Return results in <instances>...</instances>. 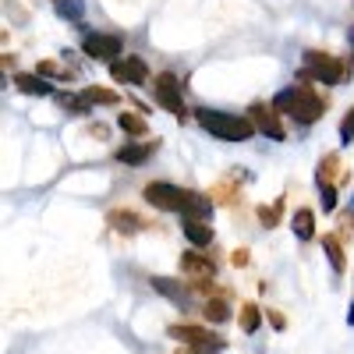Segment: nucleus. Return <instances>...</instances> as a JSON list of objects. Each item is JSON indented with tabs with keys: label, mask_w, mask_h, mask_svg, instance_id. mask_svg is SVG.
<instances>
[{
	"label": "nucleus",
	"mask_w": 354,
	"mask_h": 354,
	"mask_svg": "<svg viewBox=\"0 0 354 354\" xmlns=\"http://www.w3.org/2000/svg\"><path fill=\"white\" fill-rule=\"evenodd\" d=\"M273 110H277L273 103H252L248 113H252V124H255L262 135H270V138L280 142V138H287V135H283V124L277 121V113H273Z\"/></svg>",
	"instance_id": "423d86ee"
},
{
	"label": "nucleus",
	"mask_w": 354,
	"mask_h": 354,
	"mask_svg": "<svg viewBox=\"0 0 354 354\" xmlns=\"http://www.w3.org/2000/svg\"><path fill=\"white\" fill-rule=\"evenodd\" d=\"M298 78H305V82L319 78L326 85H340V82H347V68H344V61H337V57H326V53L312 50V53H305V71Z\"/></svg>",
	"instance_id": "7ed1b4c3"
},
{
	"label": "nucleus",
	"mask_w": 354,
	"mask_h": 354,
	"mask_svg": "<svg viewBox=\"0 0 354 354\" xmlns=\"http://www.w3.org/2000/svg\"><path fill=\"white\" fill-rule=\"evenodd\" d=\"M340 138H344V145L354 142V110L344 113V121H340Z\"/></svg>",
	"instance_id": "b1692460"
},
{
	"label": "nucleus",
	"mask_w": 354,
	"mask_h": 354,
	"mask_svg": "<svg viewBox=\"0 0 354 354\" xmlns=\"http://www.w3.org/2000/svg\"><path fill=\"white\" fill-rule=\"evenodd\" d=\"M241 330H245V333H255V330H259V305H245V312H241Z\"/></svg>",
	"instance_id": "5701e85b"
},
{
	"label": "nucleus",
	"mask_w": 354,
	"mask_h": 354,
	"mask_svg": "<svg viewBox=\"0 0 354 354\" xmlns=\"http://www.w3.org/2000/svg\"><path fill=\"white\" fill-rule=\"evenodd\" d=\"M277 213H280V202L273 205V209H259V216H262L266 227H277Z\"/></svg>",
	"instance_id": "a878e982"
},
{
	"label": "nucleus",
	"mask_w": 354,
	"mask_h": 354,
	"mask_svg": "<svg viewBox=\"0 0 354 354\" xmlns=\"http://www.w3.org/2000/svg\"><path fill=\"white\" fill-rule=\"evenodd\" d=\"M347 322H351V326H354V301H351V312H347Z\"/></svg>",
	"instance_id": "bb28decb"
},
{
	"label": "nucleus",
	"mask_w": 354,
	"mask_h": 354,
	"mask_svg": "<svg viewBox=\"0 0 354 354\" xmlns=\"http://www.w3.org/2000/svg\"><path fill=\"white\" fill-rule=\"evenodd\" d=\"M110 75L117 82H128V85H145V82H149V68H145L138 57H121V61H113Z\"/></svg>",
	"instance_id": "0eeeda50"
},
{
	"label": "nucleus",
	"mask_w": 354,
	"mask_h": 354,
	"mask_svg": "<svg viewBox=\"0 0 354 354\" xmlns=\"http://www.w3.org/2000/svg\"><path fill=\"white\" fill-rule=\"evenodd\" d=\"M15 85L21 88V93H28V96H46L50 93V85L43 78H36V75H15Z\"/></svg>",
	"instance_id": "f3484780"
},
{
	"label": "nucleus",
	"mask_w": 354,
	"mask_h": 354,
	"mask_svg": "<svg viewBox=\"0 0 354 354\" xmlns=\"http://www.w3.org/2000/svg\"><path fill=\"white\" fill-rule=\"evenodd\" d=\"M181 213H185V220H209V213H213V202L205 198V195H198V192H188V188H185Z\"/></svg>",
	"instance_id": "1a4fd4ad"
},
{
	"label": "nucleus",
	"mask_w": 354,
	"mask_h": 354,
	"mask_svg": "<svg viewBox=\"0 0 354 354\" xmlns=\"http://www.w3.org/2000/svg\"><path fill=\"white\" fill-rule=\"evenodd\" d=\"M170 337H174V340H185V344H192V347H205V344L220 347V340H216V337L202 333V330H195V326H174V330H170Z\"/></svg>",
	"instance_id": "9b49d317"
},
{
	"label": "nucleus",
	"mask_w": 354,
	"mask_h": 354,
	"mask_svg": "<svg viewBox=\"0 0 354 354\" xmlns=\"http://www.w3.org/2000/svg\"><path fill=\"white\" fill-rule=\"evenodd\" d=\"M106 220H110V227H113V230H124V234H138V230H142L138 216H135V213H128V209H113Z\"/></svg>",
	"instance_id": "2eb2a0df"
},
{
	"label": "nucleus",
	"mask_w": 354,
	"mask_h": 354,
	"mask_svg": "<svg viewBox=\"0 0 354 354\" xmlns=\"http://www.w3.org/2000/svg\"><path fill=\"white\" fill-rule=\"evenodd\" d=\"M322 248H326L333 270H337V273H344V252H340V241H337V238H322Z\"/></svg>",
	"instance_id": "6ab92c4d"
},
{
	"label": "nucleus",
	"mask_w": 354,
	"mask_h": 354,
	"mask_svg": "<svg viewBox=\"0 0 354 354\" xmlns=\"http://www.w3.org/2000/svg\"><path fill=\"white\" fill-rule=\"evenodd\" d=\"M153 287H156L160 294H167L170 301H177V305H188V290H185L181 283H174V280H167V277H153Z\"/></svg>",
	"instance_id": "4468645a"
},
{
	"label": "nucleus",
	"mask_w": 354,
	"mask_h": 354,
	"mask_svg": "<svg viewBox=\"0 0 354 354\" xmlns=\"http://www.w3.org/2000/svg\"><path fill=\"white\" fill-rule=\"evenodd\" d=\"M273 106H277L280 113H290L298 124H312V121H319L322 110H326V103H322L308 85H290V88H280L277 100H273Z\"/></svg>",
	"instance_id": "f257e3e1"
},
{
	"label": "nucleus",
	"mask_w": 354,
	"mask_h": 354,
	"mask_svg": "<svg viewBox=\"0 0 354 354\" xmlns=\"http://www.w3.org/2000/svg\"><path fill=\"white\" fill-rule=\"evenodd\" d=\"M319 192H322V209H326V213H330V209H333V205H337V188H333L330 181H322V188H319Z\"/></svg>",
	"instance_id": "393cba45"
},
{
	"label": "nucleus",
	"mask_w": 354,
	"mask_h": 354,
	"mask_svg": "<svg viewBox=\"0 0 354 354\" xmlns=\"http://www.w3.org/2000/svg\"><path fill=\"white\" fill-rule=\"evenodd\" d=\"M202 312H205V319H209V322H227V319H230V308H227V301H220V298L205 301Z\"/></svg>",
	"instance_id": "a211bd4d"
},
{
	"label": "nucleus",
	"mask_w": 354,
	"mask_h": 354,
	"mask_svg": "<svg viewBox=\"0 0 354 354\" xmlns=\"http://www.w3.org/2000/svg\"><path fill=\"white\" fill-rule=\"evenodd\" d=\"M153 149H156V145H128V149H121V153H117V160H121V163H128V167H142L145 160L153 156Z\"/></svg>",
	"instance_id": "dca6fc26"
},
{
	"label": "nucleus",
	"mask_w": 354,
	"mask_h": 354,
	"mask_svg": "<svg viewBox=\"0 0 354 354\" xmlns=\"http://www.w3.org/2000/svg\"><path fill=\"white\" fill-rule=\"evenodd\" d=\"M82 103H117V93H110V88H85L82 93Z\"/></svg>",
	"instance_id": "412c9836"
},
{
	"label": "nucleus",
	"mask_w": 354,
	"mask_h": 354,
	"mask_svg": "<svg viewBox=\"0 0 354 354\" xmlns=\"http://www.w3.org/2000/svg\"><path fill=\"white\" fill-rule=\"evenodd\" d=\"M198 124L223 142H245V138L255 135V124L245 121V117H234V113H223V110H205V106L198 110Z\"/></svg>",
	"instance_id": "f03ea898"
},
{
	"label": "nucleus",
	"mask_w": 354,
	"mask_h": 354,
	"mask_svg": "<svg viewBox=\"0 0 354 354\" xmlns=\"http://www.w3.org/2000/svg\"><path fill=\"white\" fill-rule=\"evenodd\" d=\"M181 198H185V188H174V185H167V181H153V185H145V202L156 205V209L181 213Z\"/></svg>",
	"instance_id": "20e7f679"
},
{
	"label": "nucleus",
	"mask_w": 354,
	"mask_h": 354,
	"mask_svg": "<svg viewBox=\"0 0 354 354\" xmlns=\"http://www.w3.org/2000/svg\"><path fill=\"white\" fill-rule=\"evenodd\" d=\"M290 227H294V234H298V241H312L315 238V216H312V209H298L294 220H290Z\"/></svg>",
	"instance_id": "ddd939ff"
},
{
	"label": "nucleus",
	"mask_w": 354,
	"mask_h": 354,
	"mask_svg": "<svg viewBox=\"0 0 354 354\" xmlns=\"http://www.w3.org/2000/svg\"><path fill=\"white\" fill-rule=\"evenodd\" d=\"M57 11H61V18H68V21H82V15H85L82 0H57Z\"/></svg>",
	"instance_id": "aec40b11"
},
{
	"label": "nucleus",
	"mask_w": 354,
	"mask_h": 354,
	"mask_svg": "<svg viewBox=\"0 0 354 354\" xmlns=\"http://www.w3.org/2000/svg\"><path fill=\"white\" fill-rule=\"evenodd\" d=\"M185 238H188L195 248H205V245H213V230H209V223L185 220Z\"/></svg>",
	"instance_id": "f8f14e48"
},
{
	"label": "nucleus",
	"mask_w": 354,
	"mask_h": 354,
	"mask_svg": "<svg viewBox=\"0 0 354 354\" xmlns=\"http://www.w3.org/2000/svg\"><path fill=\"white\" fill-rule=\"evenodd\" d=\"M117 124H121L124 131H131V135H145V121L135 117V113H121V117H117Z\"/></svg>",
	"instance_id": "4be33fe9"
},
{
	"label": "nucleus",
	"mask_w": 354,
	"mask_h": 354,
	"mask_svg": "<svg viewBox=\"0 0 354 354\" xmlns=\"http://www.w3.org/2000/svg\"><path fill=\"white\" fill-rule=\"evenodd\" d=\"M82 50H85V57H93V61H110V57L121 53V39L96 32V36H88V39L82 43Z\"/></svg>",
	"instance_id": "6e6552de"
},
{
	"label": "nucleus",
	"mask_w": 354,
	"mask_h": 354,
	"mask_svg": "<svg viewBox=\"0 0 354 354\" xmlns=\"http://www.w3.org/2000/svg\"><path fill=\"white\" fill-rule=\"evenodd\" d=\"M153 88H156V103H160L163 110H170V113H177V117L185 113V100H181V88H177V78H174V75H156Z\"/></svg>",
	"instance_id": "39448f33"
},
{
	"label": "nucleus",
	"mask_w": 354,
	"mask_h": 354,
	"mask_svg": "<svg viewBox=\"0 0 354 354\" xmlns=\"http://www.w3.org/2000/svg\"><path fill=\"white\" fill-rule=\"evenodd\" d=\"M351 43H354V28H351Z\"/></svg>",
	"instance_id": "cd10ccee"
},
{
	"label": "nucleus",
	"mask_w": 354,
	"mask_h": 354,
	"mask_svg": "<svg viewBox=\"0 0 354 354\" xmlns=\"http://www.w3.org/2000/svg\"><path fill=\"white\" fill-rule=\"evenodd\" d=\"M181 270L192 273V277H202V280H213V277H216V266H213L209 259H202L198 252H188V255L181 259Z\"/></svg>",
	"instance_id": "9d476101"
}]
</instances>
